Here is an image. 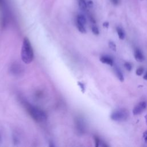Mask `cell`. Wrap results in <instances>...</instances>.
<instances>
[{"instance_id":"cell-25","label":"cell","mask_w":147,"mask_h":147,"mask_svg":"<svg viewBox=\"0 0 147 147\" xmlns=\"http://www.w3.org/2000/svg\"><path fill=\"white\" fill-rule=\"evenodd\" d=\"M145 121H146V125H147V115H146L145 116Z\"/></svg>"},{"instance_id":"cell-13","label":"cell","mask_w":147,"mask_h":147,"mask_svg":"<svg viewBox=\"0 0 147 147\" xmlns=\"http://www.w3.org/2000/svg\"><path fill=\"white\" fill-rule=\"evenodd\" d=\"M109 48L113 51H116L117 50V48H116V45L115 44V43L113 41H109Z\"/></svg>"},{"instance_id":"cell-2","label":"cell","mask_w":147,"mask_h":147,"mask_svg":"<svg viewBox=\"0 0 147 147\" xmlns=\"http://www.w3.org/2000/svg\"><path fill=\"white\" fill-rule=\"evenodd\" d=\"M24 105L29 115L35 121L43 122L47 120V115L42 110L28 103H25Z\"/></svg>"},{"instance_id":"cell-16","label":"cell","mask_w":147,"mask_h":147,"mask_svg":"<svg viewBox=\"0 0 147 147\" xmlns=\"http://www.w3.org/2000/svg\"><path fill=\"white\" fill-rule=\"evenodd\" d=\"M144 72V68L142 67H139L137 69L136 71V74L138 76H141Z\"/></svg>"},{"instance_id":"cell-18","label":"cell","mask_w":147,"mask_h":147,"mask_svg":"<svg viewBox=\"0 0 147 147\" xmlns=\"http://www.w3.org/2000/svg\"><path fill=\"white\" fill-rule=\"evenodd\" d=\"M142 138H143L144 141L145 142H147V130H146V131L143 133Z\"/></svg>"},{"instance_id":"cell-6","label":"cell","mask_w":147,"mask_h":147,"mask_svg":"<svg viewBox=\"0 0 147 147\" xmlns=\"http://www.w3.org/2000/svg\"><path fill=\"white\" fill-rule=\"evenodd\" d=\"M100 61L104 64H106L107 65L113 66V59L107 56H103L100 58Z\"/></svg>"},{"instance_id":"cell-4","label":"cell","mask_w":147,"mask_h":147,"mask_svg":"<svg viewBox=\"0 0 147 147\" xmlns=\"http://www.w3.org/2000/svg\"><path fill=\"white\" fill-rule=\"evenodd\" d=\"M146 103L145 102L142 101L137 104L133 110V114L134 115H138L141 114L146 108Z\"/></svg>"},{"instance_id":"cell-26","label":"cell","mask_w":147,"mask_h":147,"mask_svg":"<svg viewBox=\"0 0 147 147\" xmlns=\"http://www.w3.org/2000/svg\"><path fill=\"white\" fill-rule=\"evenodd\" d=\"M1 136L0 135V143H1Z\"/></svg>"},{"instance_id":"cell-1","label":"cell","mask_w":147,"mask_h":147,"mask_svg":"<svg viewBox=\"0 0 147 147\" xmlns=\"http://www.w3.org/2000/svg\"><path fill=\"white\" fill-rule=\"evenodd\" d=\"M21 56L22 61L27 64H30L33 60V50L31 43L27 37L24 38L21 51Z\"/></svg>"},{"instance_id":"cell-9","label":"cell","mask_w":147,"mask_h":147,"mask_svg":"<svg viewBox=\"0 0 147 147\" xmlns=\"http://www.w3.org/2000/svg\"><path fill=\"white\" fill-rule=\"evenodd\" d=\"M78 5H79V8L82 10L84 11H87L88 6H87V2L86 1V0H78Z\"/></svg>"},{"instance_id":"cell-23","label":"cell","mask_w":147,"mask_h":147,"mask_svg":"<svg viewBox=\"0 0 147 147\" xmlns=\"http://www.w3.org/2000/svg\"><path fill=\"white\" fill-rule=\"evenodd\" d=\"M109 23L108 22H105L103 23V26L105 28H109Z\"/></svg>"},{"instance_id":"cell-3","label":"cell","mask_w":147,"mask_h":147,"mask_svg":"<svg viewBox=\"0 0 147 147\" xmlns=\"http://www.w3.org/2000/svg\"><path fill=\"white\" fill-rule=\"evenodd\" d=\"M128 117V113L125 110H117L113 112L110 116L112 120L115 121H122L126 119Z\"/></svg>"},{"instance_id":"cell-15","label":"cell","mask_w":147,"mask_h":147,"mask_svg":"<svg viewBox=\"0 0 147 147\" xmlns=\"http://www.w3.org/2000/svg\"><path fill=\"white\" fill-rule=\"evenodd\" d=\"M124 67H125V69H126L127 71H130L131 70V69H132V65H131V64L130 63H128V62L125 63V64H124Z\"/></svg>"},{"instance_id":"cell-11","label":"cell","mask_w":147,"mask_h":147,"mask_svg":"<svg viewBox=\"0 0 147 147\" xmlns=\"http://www.w3.org/2000/svg\"><path fill=\"white\" fill-rule=\"evenodd\" d=\"M115 73H116V75L117 76V78H118V79L121 81V82H123L124 80V76L121 72V71L118 68H115Z\"/></svg>"},{"instance_id":"cell-7","label":"cell","mask_w":147,"mask_h":147,"mask_svg":"<svg viewBox=\"0 0 147 147\" xmlns=\"http://www.w3.org/2000/svg\"><path fill=\"white\" fill-rule=\"evenodd\" d=\"M10 70L11 73H13V74L18 75V74H20V73L21 72L22 69L21 66L18 65L17 63H15L13 65H12V66L11 67Z\"/></svg>"},{"instance_id":"cell-17","label":"cell","mask_w":147,"mask_h":147,"mask_svg":"<svg viewBox=\"0 0 147 147\" xmlns=\"http://www.w3.org/2000/svg\"><path fill=\"white\" fill-rule=\"evenodd\" d=\"M94 141H95V146H96V147L99 146L100 144V140L97 137H94Z\"/></svg>"},{"instance_id":"cell-5","label":"cell","mask_w":147,"mask_h":147,"mask_svg":"<svg viewBox=\"0 0 147 147\" xmlns=\"http://www.w3.org/2000/svg\"><path fill=\"white\" fill-rule=\"evenodd\" d=\"M134 56L135 59L137 61L142 62L144 59V55H143L142 52L138 48L135 49L134 53Z\"/></svg>"},{"instance_id":"cell-24","label":"cell","mask_w":147,"mask_h":147,"mask_svg":"<svg viewBox=\"0 0 147 147\" xmlns=\"http://www.w3.org/2000/svg\"><path fill=\"white\" fill-rule=\"evenodd\" d=\"M143 79H145V80H147V72L145 74V75H144L143 76Z\"/></svg>"},{"instance_id":"cell-22","label":"cell","mask_w":147,"mask_h":147,"mask_svg":"<svg viewBox=\"0 0 147 147\" xmlns=\"http://www.w3.org/2000/svg\"><path fill=\"white\" fill-rule=\"evenodd\" d=\"M87 4L88 7H92L93 6V2L91 1H88V2H87Z\"/></svg>"},{"instance_id":"cell-21","label":"cell","mask_w":147,"mask_h":147,"mask_svg":"<svg viewBox=\"0 0 147 147\" xmlns=\"http://www.w3.org/2000/svg\"><path fill=\"white\" fill-rule=\"evenodd\" d=\"M110 1L114 5H117L119 3V0H110Z\"/></svg>"},{"instance_id":"cell-19","label":"cell","mask_w":147,"mask_h":147,"mask_svg":"<svg viewBox=\"0 0 147 147\" xmlns=\"http://www.w3.org/2000/svg\"><path fill=\"white\" fill-rule=\"evenodd\" d=\"M88 18H89V20H90V21L92 22V23H93V24H95V22H96V21H95V19L94 18V17L91 16V15H88Z\"/></svg>"},{"instance_id":"cell-8","label":"cell","mask_w":147,"mask_h":147,"mask_svg":"<svg viewBox=\"0 0 147 147\" xmlns=\"http://www.w3.org/2000/svg\"><path fill=\"white\" fill-rule=\"evenodd\" d=\"M87 20L86 18L85 17V16L83 14H79L76 17V22L77 23H79L81 24L82 25H85L86 24Z\"/></svg>"},{"instance_id":"cell-12","label":"cell","mask_w":147,"mask_h":147,"mask_svg":"<svg viewBox=\"0 0 147 147\" xmlns=\"http://www.w3.org/2000/svg\"><path fill=\"white\" fill-rule=\"evenodd\" d=\"M76 26H77V28L78 29V30L82 33H86V28L84 26V25H82L81 24H79V23H77L76 22Z\"/></svg>"},{"instance_id":"cell-10","label":"cell","mask_w":147,"mask_h":147,"mask_svg":"<svg viewBox=\"0 0 147 147\" xmlns=\"http://www.w3.org/2000/svg\"><path fill=\"white\" fill-rule=\"evenodd\" d=\"M116 30H117L118 37L121 40H123L125 38V33H124V31L123 30V29L121 28L118 26L116 28Z\"/></svg>"},{"instance_id":"cell-20","label":"cell","mask_w":147,"mask_h":147,"mask_svg":"<svg viewBox=\"0 0 147 147\" xmlns=\"http://www.w3.org/2000/svg\"><path fill=\"white\" fill-rule=\"evenodd\" d=\"M78 84H79V86H80V88H81L82 91L83 92H84V90H85L84 85L83 83H80V82H79V83H78Z\"/></svg>"},{"instance_id":"cell-14","label":"cell","mask_w":147,"mask_h":147,"mask_svg":"<svg viewBox=\"0 0 147 147\" xmlns=\"http://www.w3.org/2000/svg\"><path fill=\"white\" fill-rule=\"evenodd\" d=\"M91 30H92V33H93L94 34H95V35H98V34H99V29H98V27H97L96 26H95V25L92 26V27H91Z\"/></svg>"}]
</instances>
